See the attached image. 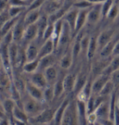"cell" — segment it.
I'll return each mask as SVG.
<instances>
[{"label": "cell", "mask_w": 119, "mask_h": 125, "mask_svg": "<svg viewBox=\"0 0 119 125\" xmlns=\"http://www.w3.org/2000/svg\"><path fill=\"white\" fill-rule=\"evenodd\" d=\"M77 115H78V125H88L87 123V111L86 104L85 102L79 100L76 98Z\"/></svg>", "instance_id": "cell-22"}, {"label": "cell", "mask_w": 119, "mask_h": 125, "mask_svg": "<svg viewBox=\"0 0 119 125\" xmlns=\"http://www.w3.org/2000/svg\"><path fill=\"white\" fill-rule=\"evenodd\" d=\"M110 79V75L106 74H100L94 77L91 85V93L93 94H99L107 81Z\"/></svg>", "instance_id": "cell-7"}, {"label": "cell", "mask_w": 119, "mask_h": 125, "mask_svg": "<svg viewBox=\"0 0 119 125\" xmlns=\"http://www.w3.org/2000/svg\"><path fill=\"white\" fill-rule=\"evenodd\" d=\"M114 0H107L103 4H101L102 14L103 18H106V16L108 13V12L109 11L111 6L114 4Z\"/></svg>", "instance_id": "cell-40"}, {"label": "cell", "mask_w": 119, "mask_h": 125, "mask_svg": "<svg viewBox=\"0 0 119 125\" xmlns=\"http://www.w3.org/2000/svg\"><path fill=\"white\" fill-rule=\"evenodd\" d=\"M22 1H24V2L27 3V4H28V6H29V3H30V1H31V0H22ZM27 7H28V6H27Z\"/></svg>", "instance_id": "cell-48"}, {"label": "cell", "mask_w": 119, "mask_h": 125, "mask_svg": "<svg viewBox=\"0 0 119 125\" xmlns=\"http://www.w3.org/2000/svg\"><path fill=\"white\" fill-rule=\"evenodd\" d=\"M110 79L114 83L116 90L119 89V69L115 70L111 74Z\"/></svg>", "instance_id": "cell-43"}, {"label": "cell", "mask_w": 119, "mask_h": 125, "mask_svg": "<svg viewBox=\"0 0 119 125\" xmlns=\"http://www.w3.org/2000/svg\"><path fill=\"white\" fill-rule=\"evenodd\" d=\"M119 55V38L117 39L116 43H115L114 47V50H113V54H112V56H118Z\"/></svg>", "instance_id": "cell-45"}, {"label": "cell", "mask_w": 119, "mask_h": 125, "mask_svg": "<svg viewBox=\"0 0 119 125\" xmlns=\"http://www.w3.org/2000/svg\"><path fill=\"white\" fill-rule=\"evenodd\" d=\"M27 10L26 6H9L8 10L10 16L15 17L24 13Z\"/></svg>", "instance_id": "cell-37"}, {"label": "cell", "mask_w": 119, "mask_h": 125, "mask_svg": "<svg viewBox=\"0 0 119 125\" xmlns=\"http://www.w3.org/2000/svg\"><path fill=\"white\" fill-rule=\"evenodd\" d=\"M116 90V88L115 87V85L111 81V80L109 79L107 81V83H106L105 85L103 87V88L102 89L99 94L102 96V97L109 98V97H110L111 95L113 94V93H114Z\"/></svg>", "instance_id": "cell-35"}, {"label": "cell", "mask_w": 119, "mask_h": 125, "mask_svg": "<svg viewBox=\"0 0 119 125\" xmlns=\"http://www.w3.org/2000/svg\"><path fill=\"white\" fill-rule=\"evenodd\" d=\"M26 76H27L26 78L27 80L40 88L44 89L49 85L43 72L37 70L34 73L26 74Z\"/></svg>", "instance_id": "cell-5"}, {"label": "cell", "mask_w": 119, "mask_h": 125, "mask_svg": "<svg viewBox=\"0 0 119 125\" xmlns=\"http://www.w3.org/2000/svg\"><path fill=\"white\" fill-rule=\"evenodd\" d=\"M56 108H46L38 116L29 118V124L31 125H46L51 124Z\"/></svg>", "instance_id": "cell-3"}, {"label": "cell", "mask_w": 119, "mask_h": 125, "mask_svg": "<svg viewBox=\"0 0 119 125\" xmlns=\"http://www.w3.org/2000/svg\"><path fill=\"white\" fill-rule=\"evenodd\" d=\"M53 30H54V24L49 23V24L48 25V27H46V29H45V30L44 31V33H43V42L45 40H48V39L52 37Z\"/></svg>", "instance_id": "cell-42"}, {"label": "cell", "mask_w": 119, "mask_h": 125, "mask_svg": "<svg viewBox=\"0 0 119 125\" xmlns=\"http://www.w3.org/2000/svg\"><path fill=\"white\" fill-rule=\"evenodd\" d=\"M39 63V58H37V59L33 60V61H26L22 67V73H24L25 74H29L34 73V72L38 70Z\"/></svg>", "instance_id": "cell-32"}, {"label": "cell", "mask_w": 119, "mask_h": 125, "mask_svg": "<svg viewBox=\"0 0 119 125\" xmlns=\"http://www.w3.org/2000/svg\"><path fill=\"white\" fill-rule=\"evenodd\" d=\"M89 2H91L92 4H103L105 1H106L107 0H88Z\"/></svg>", "instance_id": "cell-46"}, {"label": "cell", "mask_w": 119, "mask_h": 125, "mask_svg": "<svg viewBox=\"0 0 119 125\" xmlns=\"http://www.w3.org/2000/svg\"><path fill=\"white\" fill-rule=\"evenodd\" d=\"M92 81L91 79H89L86 83L84 85V87L80 90L79 93L76 95V98L79 100L83 101L86 102L90 96L92 94L91 93V85H92Z\"/></svg>", "instance_id": "cell-30"}, {"label": "cell", "mask_w": 119, "mask_h": 125, "mask_svg": "<svg viewBox=\"0 0 119 125\" xmlns=\"http://www.w3.org/2000/svg\"><path fill=\"white\" fill-rule=\"evenodd\" d=\"M75 64L73 56L71 52V47L66 50V52L62 54L59 60V67L62 70H68L71 69L72 66Z\"/></svg>", "instance_id": "cell-13"}, {"label": "cell", "mask_w": 119, "mask_h": 125, "mask_svg": "<svg viewBox=\"0 0 119 125\" xmlns=\"http://www.w3.org/2000/svg\"><path fill=\"white\" fill-rule=\"evenodd\" d=\"M97 38V35H91L90 41L88 43V48L86 54V58L88 62L93 61V59L95 58L96 54L98 52Z\"/></svg>", "instance_id": "cell-21"}, {"label": "cell", "mask_w": 119, "mask_h": 125, "mask_svg": "<svg viewBox=\"0 0 119 125\" xmlns=\"http://www.w3.org/2000/svg\"><path fill=\"white\" fill-rule=\"evenodd\" d=\"M13 83V78L10 76L9 73L6 71L4 68L1 66L0 72V86L1 92H4L5 93L9 95V89Z\"/></svg>", "instance_id": "cell-19"}, {"label": "cell", "mask_w": 119, "mask_h": 125, "mask_svg": "<svg viewBox=\"0 0 119 125\" xmlns=\"http://www.w3.org/2000/svg\"><path fill=\"white\" fill-rule=\"evenodd\" d=\"M118 69H119V55L111 57L109 63L102 73L110 75L113 72Z\"/></svg>", "instance_id": "cell-33"}, {"label": "cell", "mask_w": 119, "mask_h": 125, "mask_svg": "<svg viewBox=\"0 0 119 125\" xmlns=\"http://www.w3.org/2000/svg\"><path fill=\"white\" fill-rule=\"evenodd\" d=\"M72 6L78 10H82V9H89L92 7L93 4L89 2L88 0H77L72 3Z\"/></svg>", "instance_id": "cell-39"}, {"label": "cell", "mask_w": 119, "mask_h": 125, "mask_svg": "<svg viewBox=\"0 0 119 125\" xmlns=\"http://www.w3.org/2000/svg\"><path fill=\"white\" fill-rule=\"evenodd\" d=\"M77 79V74L75 73H68L64 75L63 79V84L64 88V93L66 94L73 93L75 88V83Z\"/></svg>", "instance_id": "cell-16"}, {"label": "cell", "mask_w": 119, "mask_h": 125, "mask_svg": "<svg viewBox=\"0 0 119 125\" xmlns=\"http://www.w3.org/2000/svg\"><path fill=\"white\" fill-rule=\"evenodd\" d=\"M16 105V102L11 97H2L1 102V111L4 112L7 115H9L12 119V112Z\"/></svg>", "instance_id": "cell-29"}, {"label": "cell", "mask_w": 119, "mask_h": 125, "mask_svg": "<svg viewBox=\"0 0 119 125\" xmlns=\"http://www.w3.org/2000/svg\"><path fill=\"white\" fill-rule=\"evenodd\" d=\"M42 14L41 9H36L26 10L24 15V21L26 26L36 23Z\"/></svg>", "instance_id": "cell-23"}, {"label": "cell", "mask_w": 119, "mask_h": 125, "mask_svg": "<svg viewBox=\"0 0 119 125\" xmlns=\"http://www.w3.org/2000/svg\"><path fill=\"white\" fill-rule=\"evenodd\" d=\"M27 61L26 60V53H25V46L20 45L19 50H18V55L15 58V64L13 66V71L15 70H22L23 65Z\"/></svg>", "instance_id": "cell-28"}, {"label": "cell", "mask_w": 119, "mask_h": 125, "mask_svg": "<svg viewBox=\"0 0 119 125\" xmlns=\"http://www.w3.org/2000/svg\"><path fill=\"white\" fill-rule=\"evenodd\" d=\"M119 38V36L115 35L114 37L107 45H105L102 48L101 50L99 52V57L100 58H111L112 57V54H113V50H114L115 43Z\"/></svg>", "instance_id": "cell-27"}, {"label": "cell", "mask_w": 119, "mask_h": 125, "mask_svg": "<svg viewBox=\"0 0 119 125\" xmlns=\"http://www.w3.org/2000/svg\"><path fill=\"white\" fill-rule=\"evenodd\" d=\"M71 99V98L69 97V94H66V97L63 98L61 102L59 104V105L56 108L51 124H53V125H61L63 115L64 113V111H65V110H66V107H67L68 103L70 102Z\"/></svg>", "instance_id": "cell-11"}, {"label": "cell", "mask_w": 119, "mask_h": 125, "mask_svg": "<svg viewBox=\"0 0 119 125\" xmlns=\"http://www.w3.org/2000/svg\"></svg>", "instance_id": "cell-49"}, {"label": "cell", "mask_w": 119, "mask_h": 125, "mask_svg": "<svg viewBox=\"0 0 119 125\" xmlns=\"http://www.w3.org/2000/svg\"><path fill=\"white\" fill-rule=\"evenodd\" d=\"M44 93V102L46 104H49L55 100V94L54 90V86L48 85L45 88L43 89Z\"/></svg>", "instance_id": "cell-36"}, {"label": "cell", "mask_w": 119, "mask_h": 125, "mask_svg": "<svg viewBox=\"0 0 119 125\" xmlns=\"http://www.w3.org/2000/svg\"><path fill=\"white\" fill-rule=\"evenodd\" d=\"M38 29L36 23L26 26L22 38V42L20 45L24 44L23 45L24 46H26L29 42L36 40L38 38Z\"/></svg>", "instance_id": "cell-6"}, {"label": "cell", "mask_w": 119, "mask_h": 125, "mask_svg": "<svg viewBox=\"0 0 119 125\" xmlns=\"http://www.w3.org/2000/svg\"><path fill=\"white\" fill-rule=\"evenodd\" d=\"M45 76L47 79L49 85H53L57 81L59 76L60 75V72H59L57 65H52L48 67L43 71Z\"/></svg>", "instance_id": "cell-25"}, {"label": "cell", "mask_w": 119, "mask_h": 125, "mask_svg": "<svg viewBox=\"0 0 119 125\" xmlns=\"http://www.w3.org/2000/svg\"><path fill=\"white\" fill-rule=\"evenodd\" d=\"M24 13L20 17V18L19 19V20L17 22V23L15 24V25L14 26L12 29L13 41L18 44H20L22 42L24 32L25 30V28H26V25L24 24Z\"/></svg>", "instance_id": "cell-10"}, {"label": "cell", "mask_w": 119, "mask_h": 125, "mask_svg": "<svg viewBox=\"0 0 119 125\" xmlns=\"http://www.w3.org/2000/svg\"><path fill=\"white\" fill-rule=\"evenodd\" d=\"M48 0H33L31 3L29 4L26 10H31V9H40L44 5V4Z\"/></svg>", "instance_id": "cell-41"}, {"label": "cell", "mask_w": 119, "mask_h": 125, "mask_svg": "<svg viewBox=\"0 0 119 125\" xmlns=\"http://www.w3.org/2000/svg\"><path fill=\"white\" fill-rule=\"evenodd\" d=\"M38 43L40 42L36 40L29 42L25 46V53L27 61L39 58V49L41 45H38Z\"/></svg>", "instance_id": "cell-14"}, {"label": "cell", "mask_w": 119, "mask_h": 125, "mask_svg": "<svg viewBox=\"0 0 119 125\" xmlns=\"http://www.w3.org/2000/svg\"><path fill=\"white\" fill-rule=\"evenodd\" d=\"M89 9L79 10V13H78V15H77V21H76V25H75V36L77 33H79V31L83 30L84 27L86 25V23H87V15H88V12Z\"/></svg>", "instance_id": "cell-24"}, {"label": "cell", "mask_w": 119, "mask_h": 125, "mask_svg": "<svg viewBox=\"0 0 119 125\" xmlns=\"http://www.w3.org/2000/svg\"><path fill=\"white\" fill-rule=\"evenodd\" d=\"M63 77H61V74L58 78L56 83L53 85L54 86V94H55V99H59L63 94H64V88H63Z\"/></svg>", "instance_id": "cell-38"}, {"label": "cell", "mask_w": 119, "mask_h": 125, "mask_svg": "<svg viewBox=\"0 0 119 125\" xmlns=\"http://www.w3.org/2000/svg\"><path fill=\"white\" fill-rule=\"evenodd\" d=\"M26 94H27L29 96H30L32 98L35 99L41 102L45 103L43 89L40 88L36 85H34L32 83H31L27 79H26Z\"/></svg>", "instance_id": "cell-12"}, {"label": "cell", "mask_w": 119, "mask_h": 125, "mask_svg": "<svg viewBox=\"0 0 119 125\" xmlns=\"http://www.w3.org/2000/svg\"><path fill=\"white\" fill-rule=\"evenodd\" d=\"M102 19H103V17L102 14L101 4L93 5L88 10L86 24L91 26L96 25L101 21Z\"/></svg>", "instance_id": "cell-4"}, {"label": "cell", "mask_w": 119, "mask_h": 125, "mask_svg": "<svg viewBox=\"0 0 119 125\" xmlns=\"http://www.w3.org/2000/svg\"><path fill=\"white\" fill-rule=\"evenodd\" d=\"M78 13H79V10L72 6L71 8L67 10V12L63 18V20L68 23V24L70 26L74 33V36H75V25H76V21H77Z\"/></svg>", "instance_id": "cell-18"}, {"label": "cell", "mask_w": 119, "mask_h": 125, "mask_svg": "<svg viewBox=\"0 0 119 125\" xmlns=\"http://www.w3.org/2000/svg\"><path fill=\"white\" fill-rule=\"evenodd\" d=\"M95 113L97 117V120L109 119L110 112V97L107 99L98 106L95 110Z\"/></svg>", "instance_id": "cell-17"}, {"label": "cell", "mask_w": 119, "mask_h": 125, "mask_svg": "<svg viewBox=\"0 0 119 125\" xmlns=\"http://www.w3.org/2000/svg\"><path fill=\"white\" fill-rule=\"evenodd\" d=\"M23 14L20 15H18V16L11 18L7 21H6L3 24L1 25V37L6 35V33H9V31H11L13 29L14 26L15 25V24L17 23V22L19 20V19L20 18V17Z\"/></svg>", "instance_id": "cell-31"}, {"label": "cell", "mask_w": 119, "mask_h": 125, "mask_svg": "<svg viewBox=\"0 0 119 125\" xmlns=\"http://www.w3.org/2000/svg\"><path fill=\"white\" fill-rule=\"evenodd\" d=\"M119 15V0H114V4L111 6L109 11L106 16L107 20L109 21H114L116 20Z\"/></svg>", "instance_id": "cell-34"}, {"label": "cell", "mask_w": 119, "mask_h": 125, "mask_svg": "<svg viewBox=\"0 0 119 125\" xmlns=\"http://www.w3.org/2000/svg\"><path fill=\"white\" fill-rule=\"evenodd\" d=\"M61 125H78V115H77L76 99H71L63 115Z\"/></svg>", "instance_id": "cell-2"}, {"label": "cell", "mask_w": 119, "mask_h": 125, "mask_svg": "<svg viewBox=\"0 0 119 125\" xmlns=\"http://www.w3.org/2000/svg\"><path fill=\"white\" fill-rule=\"evenodd\" d=\"M39 60L40 63L38 70L43 72L46 68L58 64L59 59L58 58V54L56 52H54L52 54H49L43 58H39Z\"/></svg>", "instance_id": "cell-15"}, {"label": "cell", "mask_w": 119, "mask_h": 125, "mask_svg": "<svg viewBox=\"0 0 119 125\" xmlns=\"http://www.w3.org/2000/svg\"><path fill=\"white\" fill-rule=\"evenodd\" d=\"M116 35L115 31L113 29H105L97 34V49L98 53L102 48L107 45Z\"/></svg>", "instance_id": "cell-8"}, {"label": "cell", "mask_w": 119, "mask_h": 125, "mask_svg": "<svg viewBox=\"0 0 119 125\" xmlns=\"http://www.w3.org/2000/svg\"><path fill=\"white\" fill-rule=\"evenodd\" d=\"M97 117L95 112L91 113L87 115V123L88 125H95L97 122Z\"/></svg>", "instance_id": "cell-44"}, {"label": "cell", "mask_w": 119, "mask_h": 125, "mask_svg": "<svg viewBox=\"0 0 119 125\" xmlns=\"http://www.w3.org/2000/svg\"><path fill=\"white\" fill-rule=\"evenodd\" d=\"M63 5L57 0H48L40 9L43 13L49 15L61 9Z\"/></svg>", "instance_id": "cell-26"}, {"label": "cell", "mask_w": 119, "mask_h": 125, "mask_svg": "<svg viewBox=\"0 0 119 125\" xmlns=\"http://www.w3.org/2000/svg\"><path fill=\"white\" fill-rule=\"evenodd\" d=\"M57 1H58L60 2V3H61L63 4H64V3L66 2V0H57Z\"/></svg>", "instance_id": "cell-47"}, {"label": "cell", "mask_w": 119, "mask_h": 125, "mask_svg": "<svg viewBox=\"0 0 119 125\" xmlns=\"http://www.w3.org/2000/svg\"><path fill=\"white\" fill-rule=\"evenodd\" d=\"M22 108L25 111L29 118L38 116L47 108L45 106V105H47L46 104L32 98L27 94H25L22 97Z\"/></svg>", "instance_id": "cell-1"}, {"label": "cell", "mask_w": 119, "mask_h": 125, "mask_svg": "<svg viewBox=\"0 0 119 125\" xmlns=\"http://www.w3.org/2000/svg\"><path fill=\"white\" fill-rule=\"evenodd\" d=\"M12 125H28L29 117L22 108L16 105L12 112Z\"/></svg>", "instance_id": "cell-9"}, {"label": "cell", "mask_w": 119, "mask_h": 125, "mask_svg": "<svg viewBox=\"0 0 119 125\" xmlns=\"http://www.w3.org/2000/svg\"><path fill=\"white\" fill-rule=\"evenodd\" d=\"M56 46L52 39L50 38L48 40H45L41 44L39 49V56L38 58H41L49 54H51L55 52Z\"/></svg>", "instance_id": "cell-20"}]
</instances>
